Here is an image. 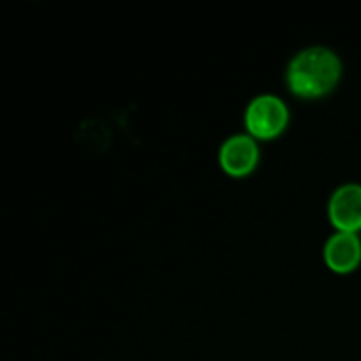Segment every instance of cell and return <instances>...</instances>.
<instances>
[{"label": "cell", "mask_w": 361, "mask_h": 361, "mask_svg": "<svg viewBox=\"0 0 361 361\" xmlns=\"http://www.w3.org/2000/svg\"><path fill=\"white\" fill-rule=\"evenodd\" d=\"M342 74V60L326 44H309L295 53L286 67V81L296 95L317 97L330 92Z\"/></svg>", "instance_id": "1"}, {"label": "cell", "mask_w": 361, "mask_h": 361, "mask_svg": "<svg viewBox=\"0 0 361 361\" xmlns=\"http://www.w3.org/2000/svg\"><path fill=\"white\" fill-rule=\"evenodd\" d=\"M243 120L254 137H274L288 126L289 108L281 95L264 92L250 99Z\"/></svg>", "instance_id": "2"}, {"label": "cell", "mask_w": 361, "mask_h": 361, "mask_svg": "<svg viewBox=\"0 0 361 361\" xmlns=\"http://www.w3.org/2000/svg\"><path fill=\"white\" fill-rule=\"evenodd\" d=\"M257 137L250 133H235L226 137L219 148V162L229 175L242 176L252 171L259 161Z\"/></svg>", "instance_id": "3"}, {"label": "cell", "mask_w": 361, "mask_h": 361, "mask_svg": "<svg viewBox=\"0 0 361 361\" xmlns=\"http://www.w3.org/2000/svg\"><path fill=\"white\" fill-rule=\"evenodd\" d=\"M328 215L337 229L358 231L361 228V183H341L328 201Z\"/></svg>", "instance_id": "4"}, {"label": "cell", "mask_w": 361, "mask_h": 361, "mask_svg": "<svg viewBox=\"0 0 361 361\" xmlns=\"http://www.w3.org/2000/svg\"><path fill=\"white\" fill-rule=\"evenodd\" d=\"M324 261L335 271H351L361 261V238L356 231L337 229L324 242Z\"/></svg>", "instance_id": "5"}]
</instances>
